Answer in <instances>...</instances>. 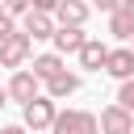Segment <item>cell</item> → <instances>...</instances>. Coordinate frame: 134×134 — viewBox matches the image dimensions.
<instances>
[{
  "label": "cell",
  "mask_w": 134,
  "mask_h": 134,
  "mask_svg": "<svg viewBox=\"0 0 134 134\" xmlns=\"http://www.w3.org/2000/svg\"><path fill=\"white\" fill-rule=\"evenodd\" d=\"M34 50V38L29 34H13L8 42H0V67H21Z\"/></svg>",
  "instance_id": "4"
},
{
  "label": "cell",
  "mask_w": 134,
  "mask_h": 134,
  "mask_svg": "<svg viewBox=\"0 0 134 134\" xmlns=\"http://www.w3.org/2000/svg\"><path fill=\"white\" fill-rule=\"evenodd\" d=\"M8 100H13V96H8V88H0V109H4Z\"/></svg>",
  "instance_id": "20"
},
{
  "label": "cell",
  "mask_w": 134,
  "mask_h": 134,
  "mask_svg": "<svg viewBox=\"0 0 134 134\" xmlns=\"http://www.w3.org/2000/svg\"><path fill=\"white\" fill-rule=\"evenodd\" d=\"M0 4H4V13H13V17H17V13H29V8H34V0H0Z\"/></svg>",
  "instance_id": "16"
},
{
  "label": "cell",
  "mask_w": 134,
  "mask_h": 134,
  "mask_svg": "<svg viewBox=\"0 0 134 134\" xmlns=\"http://www.w3.org/2000/svg\"><path fill=\"white\" fill-rule=\"evenodd\" d=\"M100 13H117V8H134V0H96Z\"/></svg>",
  "instance_id": "17"
},
{
  "label": "cell",
  "mask_w": 134,
  "mask_h": 134,
  "mask_svg": "<svg viewBox=\"0 0 134 134\" xmlns=\"http://www.w3.org/2000/svg\"><path fill=\"white\" fill-rule=\"evenodd\" d=\"M109 34L121 38V42H130V38H134V8H117V13H109Z\"/></svg>",
  "instance_id": "12"
},
{
  "label": "cell",
  "mask_w": 134,
  "mask_h": 134,
  "mask_svg": "<svg viewBox=\"0 0 134 134\" xmlns=\"http://www.w3.org/2000/svg\"><path fill=\"white\" fill-rule=\"evenodd\" d=\"M54 134H100V117L88 109H63L50 126Z\"/></svg>",
  "instance_id": "1"
},
{
  "label": "cell",
  "mask_w": 134,
  "mask_h": 134,
  "mask_svg": "<svg viewBox=\"0 0 134 134\" xmlns=\"http://www.w3.org/2000/svg\"><path fill=\"white\" fill-rule=\"evenodd\" d=\"M54 29H59V25L50 21V13H42V8H29V13H25V34H29L34 42H38V38H54Z\"/></svg>",
  "instance_id": "9"
},
{
  "label": "cell",
  "mask_w": 134,
  "mask_h": 134,
  "mask_svg": "<svg viewBox=\"0 0 134 134\" xmlns=\"http://www.w3.org/2000/svg\"><path fill=\"white\" fill-rule=\"evenodd\" d=\"M117 105H126V109L134 113V75L121 80V88H117Z\"/></svg>",
  "instance_id": "14"
},
{
  "label": "cell",
  "mask_w": 134,
  "mask_h": 134,
  "mask_svg": "<svg viewBox=\"0 0 134 134\" xmlns=\"http://www.w3.org/2000/svg\"><path fill=\"white\" fill-rule=\"evenodd\" d=\"M71 92H80V75L75 71H59V75H50L46 80V96H54V100H63V96H71Z\"/></svg>",
  "instance_id": "10"
},
{
  "label": "cell",
  "mask_w": 134,
  "mask_h": 134,
  "mask_svg": "<svg viewBox=\"0 0 134 134\" xmlns=\"http://www.w3.org/2000/svg\"><path fill=\"white\" fill-rule=\"evenodd\" d=\"M54 117H59L54 96H34V100L25 105V121H21V126L38 134V130H50V126H54Z\"/></svg>",
  "instance_id": "2"
},
{
  "label": "cell",
  "mask_w": 134,
  "mask_h": 134,
  "mask_svg": "<svg viewBox=\"0 0 134 134\" xmlns=\"http://www.w3.org/2000/svg\"><path fill=\"white\" fill-rule=\"evenodd\" d=\"M0 134H25V126H4Z\"/></svg>",
  "instance_id": "19"
},
{
  "label": "cell",
  "mask_w": 134,
  "mask_h": 134,
  "mask_svg": "<svg viewBox=\"0 0 134 134\" xmlns=\"http://www.w3.org/2000/svg\"><path fill=\"white\" fill-rule=\"evenodd\" d=\"M105 59H109V46H105V42L88 38V42L80 46V67H84V71H105Z\"/></svg>",
  "instance_id": "8"
},
{
  "label": "cell",
  "mask_w": 134,
  "mask_h": 134,
  "mask_svg": "<svg viewBox=\"0 0 134 134\" xmlns=\"http://www.w3.org/2000/svg\"><path fill=\"white\" fill-rule=\"evenodd\" d=\"M105 71H109L113 80H130V75H134V46L109 50V59H105Z\"/></svg>",
  "instance_id": "7"
},
{
  "label": "cell",
  "mask_w": 134,
  "mask_h": 134,
  "mask_svg": "<svg viewBox=\"0 0 134 134\" xmlns=\"http://www.w3.org/2000/svg\"><path fill=\"white\" fill-rule=\"evenodd\" d=\"M29 71H34V75H38V80L46 84L50 75H59V71H63V54H59V50H54V54H38Z\"/></svg>",
  "instance_id": "13"
},
{
  "label": "cell",
  "mask_w": 134,
  "mask_h": 134,
  "mask_svg": "<svg viewBox=\"0 0 134 134\" xmlns=\"http://www.w3.org/2000/svg\"><path fill=\"white\" fill-rule=\"evenodd\" d=\"M34 8H42V13H54V8H59V0H34Z\"/></svg>",
  "instance_id": "18"
},
{
  "label": "cell",
  "mask_w": 134,
  "mask_h": 134,
  "mask_svg": "<svg viewBox=\"0 0 134 134\" xmlns=\"http://www.w3.org/2000/svg\"><path fill=\"white\" fill-rule=\"evenodd\" d=\"M100 134H134V113L126 105H105L100 109Z\"/></svg>",
  "instance_id": "3"
},
{
  "label": "cell",
  "mask_w": 134,
  "mask_h": 134,
  "mask_svg": "<svg viewBox=\"0 0 134 134\" xmlns=\"http://www.w3.org/2000/svg\"><path fill=\"white\" fill-rule=\"evenodd\" d=\"M84 42H88L84 25H59V29H54V50H59V54H80Z\"/></svg>",
  "instance_id": "6"
},
{
  "label": "cell",
  "mask_w": 134,
  "mask_h": 134,
  "mask_svg": "<svg viewBox=\"0 0 134 134\" xmlns=\"http://www.w3.org/2000/svg\"><path fill=\"white\" fill-rule=\"evenodd\" d=\"M17 34V25H13V13H0V42H8Z\"/></svg>",
  "instance_id": "15"
},
{
  "label": "cell",
  "mask_w": 134,
  "mask_h": 134,
  "mask_svg": "<svg viewBox=\"0 0 134 134\" xmlns=\"http://www.w3.org/2000/svg\"><path fill=\"white\" fill-rule=\"evenodd\" d=\"M130 46H134V38H130Z\"/></svg>",
  "instance_id": "21"
},
{
  "label": "cell",
  "mask_w": 134,
  "mask_h": 134,
  "mask_svg": "<svg viewBox=\"0 0 134 134\" xmlns=\"http://www.w3.org/2000/svg\"><path fill=\"white\" fill-rule=\"evenodd\" d=\"M8 96L21 100V105H29L34 96H42V80H38L34 71H17V75L8 80Z\"/></svg>",
  "instance_id": "5"
},
{
  "label": "cell",
  "mask_w": 134,
  "mask_h": 134,
  "mask_svg": "<svg viewBox=\"0 0 134 134\" xmlns=\"http://www.w3.org/2000/svg\"><path fill=\"white\" fill-rule=\"evenodd\" d=\"M54 17H59V25H84L88 21V4L84 0H59Z\"/></svg>",
  "instance_id": "11"
}]
</instances>
